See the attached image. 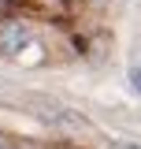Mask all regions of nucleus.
<instances>
[{"label":"nucleus","mask_w":141,"mask_h":149,"mask_svg":"<svg viewBox=\"0 0 141 149\" xmlns=\"http://www.w3.org/2000/svg\"><path fill=\"white\" fill-rule=\"evenodd\" d=\"M48 123L56 130H63V134H82V130H89V119L82 112H70V108H52L48 112Z\"/></svg>","instance_id":"obj_2"},{"label":"nucleus","mask_w":141,"mask_h":149,"mask_svg":"<svg viewBox=\"0 0 141 149\" xmlns=\"http://www.w3.org/2000/svg\"><path fill=\"white\" fill-rule=\"evenodd\" d=\"M0 90H4V86H0Z\"/></svg>","instance_id":"obj_5"},{"label":"nucleus","mask_w":141,"mask_h":149,"mask_svg":"<svg viewBox=\"0 0 141 149\" xmlns=\"http://www.w3.org/2000/svg\"><path fill=\"white\" fill-rule=\"evenodd\" d=\"M30 26L26 22H4L0 26V52L4 56H19L26 45H30Z\"/></svg>","instance_id":"obj_1"},{"label":"nucleus","mask_w":141,"mask_h":149,"mask_svg":"<svg viewBox=\"0 0 141 149\" xmlns=\"http://www.w3.org/2000/svg\"><path fill=\"white\" fill-rule=\"evenodd\" d=\"M130 86H134V93H141V63L130 67Z\"/></svg>","instance_id":"obj_3"},{"label":"nucleus","mask_w":141,"mask_h":149,"mask_svg":"<svg viewBox=\"0 0 141 149\" xmlns=\"http://www.w3.org/2000/svg\"><path fill=\"white\" fill-rule=\"evenodd\" d=\"M111 149H141V146H134V142H115Z\"/></svg>","instance_id":"obj_4"}]
</instances>
